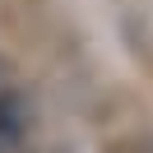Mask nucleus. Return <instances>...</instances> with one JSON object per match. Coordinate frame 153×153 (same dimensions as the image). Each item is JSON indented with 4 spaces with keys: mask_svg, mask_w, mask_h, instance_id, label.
I'll list each match as a JSON object with an SVG mask.
<instances>
[{
    "mask_svg": "<svg viewBox=\"0 0 153 153\" xmlns=\"http://www.w3.org/2000/svg\"><path fill=\"white\" fill-rule=\"evenodd\" d=\"M23 130H28V102L19 93H0V153H14Z\"/></svg>",
    "mask_w": 153,
    "mask_h": 153,
    "instance_id": "nucleus-1",
    "label": "nucleus"
}]
</instances>
